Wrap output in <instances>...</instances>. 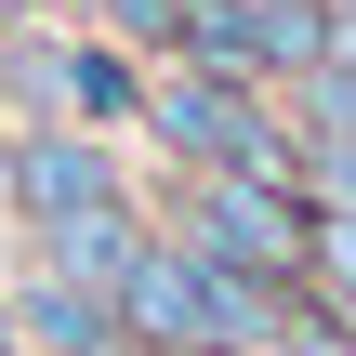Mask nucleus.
Instances as JSON below:
<instances>
[{"label":"nucleus","mask_w":356,"mask_h":356,"mask_svg":"<svg viewBox=\"0 0 356 356\" xmlns=\"http://www.w3.org/2000/svg\"><path fill=\"white\" fill-rule=\"evenodd\" d=\"M0 119L13 132H145V53H119L92 13H13L0 26Z\"/></svg>","instance_id":"1"},{"label":"nucleus","mask_w":356,"mask_h":356,"mask_svg":"<svg viewBox=\"0 0 356 356\" xmlns=\"http://www.w3.org/2000/svg\"><path fill=\"white\" fill-rule=\"evenodd\" d=\"M185 251L264 277V291H304V238H317V198L291 185H251V172H172V211H159Z\"/></svg>","instance_id":"2"},{"label":"nucleus","mask_w":356,"mask_h":356,"mask_svg":"<svg viewBox=\"0 0 356 356\" xmlns=\"http://www.w3.org/2000/svg\"><path fill=\"white\" fill-rule=\"evenodd\" d=\"M317 53H330V0H185V66L291 92V79H317Z\"/></svg>","instance_id":"3"},{"label":"nucleus","mask_w":356,"mask_h":356,"mask_svg":"<svg viewBox=\"0 0 356 356\" xmlns=\"http://www.w3.org/2000/svg\"><path fill=\"white\" fill-rule=\"evenodd\" d=\"M106 198H132V172H119L106 132H13V238L26 251L66 238L79 211H106Z\"/></svg>","instance_id":"4"},{"label":"nucleus","mask_w":356,"mask_h":356,"mask_svg":"<svg viewBox=\"0 0 356 356\" xmlns=\"http://www.w3.org/2000/svg\"><path fill=\"white\" fill-rule=\"evenodd\" d=\"M0 291H13V343H26V356H132V330H119V291H92V277L26 264V277H0Z\"/></svg>","instance_id":"5"},{"label":"nucleus","mask_w":356,"mask_h":356,"mask_svg":"<svg viewBox=\"0 0 356 356\" xmlns=\"http://www.w3.org/2000/svg\"><path fill=\"white\" fill-rule=\"evenodd\" d=\"M145 238H159V211H145V185H132V198H106V211H79L66 238H40L26 264H53V277H92V291H119Z\"/></svg>","instance_id":"6"},{"label":"nucleus","mask_w":356,"mask_h":356,"mask_svg":"<svg viewBox=\"0 0 356 356\" xmlns=\"http://www.w3.org/2000/svg\"><path fill=\"white\" fill-rule=\"evenodd\" d=\"M304 291L356 330V211H317V238H304Z\"/></svg>","instance_id":"7"},{"label":"nucleus","mask_w":356,"mask_h":356,"mask_svg":"<svg viewBox=\"0 0 356 356\" xmlns=\"http://www.w3.org/2000/svg\"><path fill=\"white\" fill-rule=\"evenodd\" d=\"M92 26H106L119 53H145V66L185 53V0H92Z\"/></svg>","instance_id":"8"},{"label":"nucleus","mask_w":356,"mask_h":356,"mask_svg":"<svg viewBox=\"0 0 356 356\" xmlns=\"http://www.w3.org/2000/svg\"><path fill=\"white\" fill-rule=\"evenodd\" d=\"M0 225H13V119H0Z\"/></svg>","instance_id":"9"},{"label":"nucleus","mask_w":356,"mask_h":356,"mask_svg":"<svg viewBox=\"0 0 356 356\" xmlns=\"http://www.w3.org/2000/svg\"><path fill=\"white\" fill-rule=\"evenodd\" d=\"M0 356H13V291H0Z\"/></svg>","instance_id":"10"},{"label":"nucleus","mask_w":356,"mask_h":356,"mask_svg":"<svg viewBox=\"0 0 356 356\" xmlns=\"http://www.w3.org/2000/svg\"><path fill=\"white\" fill-rule=\"evenodd\" d=\"M251 356H291V343H251Z\"/></svg>","instance_id":"11"}]
</instances>
